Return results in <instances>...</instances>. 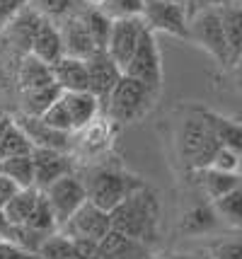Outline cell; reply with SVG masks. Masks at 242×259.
<instances>
[{"mask_svg":"<svg viewBox=\"0 0 242 259\" xmlns=\"http://www.w3.org/2000/svg\"><path fill=\"white\" fill-rule=\"evenodd\" d=\"M158 199L148 192V187H140L133 194H128L124 201L114 206L109 211L112 218V228L124 233V235L133 237V240H150L158 230Z\"/></svg>","mask_w":242,"mask_h":259,"instance_id":"6da1fadb","label":"cell"},{"mask_svg":"<svg viewBox=\"0 0 242 259\" xmlns=\"http://www.w3.org/2000/svg\"><path fill=\"white\" fill-rule=\"evenodd\" d=\"M177 146H179V158L186 167L204 169L211 165V158L218 150L220 143L216 141L201 107L191 109L182 119L179 134H177Z\"/></svg>","mask_w":242,"mask_h":259,"instance_id":"7a4b0ae2","label":"cell"},{"mask_svg":"<svg viewBox=\"0 0 242 259\" xmlns=\"http://www.w3.org/2000/svg\"><path fill=\"white\" fill-rule=\"evenodd\" d=\"M140 187H146V184L138 177L126 175L121 169L104 167L90 175V180L85 184V192H87V201L90 203L100 206L104 211H112L114 206H119L126 199L128 194H133Z\"/></svg>","mask_w":242,"mask_h":259,"instance_id":"3957f363","label":"cell"},{"mask_svg":"<svg viewBox=\"0 0 242 259\" xmlns=\"http://www.w3.org/2000/svg\"><path fill=\"white\" fill-rule=\"evenodd\" d=\"M155 97V92L148 90L140 80L124 75L114 85V90L107 97V109H109V119L116 124H131L133 119H138L146 114L150 102Z\"/></svg>","mask_w":242,"mask_h":259,"instance_id":"277c9868","label":"cell"},{"mask_svg":"<svg viewBox=\"0 0 242 259\" xmlns=\"http://www.w3.org/2000/svg\"><path fill=\"white\" fill-rule=\"evenodd\" d=\"M124 75L140 80L155 95L160 92V85H162L160 49H158V41H155V32H150L148 27L140 32L138 46H136L133 56L128 58V63L124 66Z\"/></svg>","mask_w":242,"mask_h":259,"instance_id":"5b68a950","label":"cell"},{"mask_svg":"<svg viewBox=\"0 0 242 259\" xmlns=\"http://www.w3.org/2000/svg\"><path fill=\"white\" fill-rule=\"evenodd\" d=\"M189 39L201 46L206 54H211L218 63H228V44H225V29H223L220 10L208 8V10L199 12L189 22Z\"/></svg>","mask_w":242,"mask_h":259,"instance_id":"8992f818","label":"cell"},{"mask_svg":"<svg viewBox=\"0 0 242 259\" xmlns=\"http://www.w3.org/2000/svg\"><path fill=\"white\" fill-rule=\"evenodd\" d=\"M143 22L150 32H165L179 39H189V17L184 5L167 0H146Z\"/></svg>","mask_w":242,"mask_h":259,"instance_id":"52a82bcc","label":"cell"},{"mask_svg":"<svg viewBox=\"0 0 242 259\" xmlns=\"http://www.w3.org/2000/svg\"><path fill=\"white\" fill-rule=\"evenodd\" d=\"M41 192L46 194L49 203L54 206V213H56V221L61 228H63V223L80 208L82 203L87 201L85 184L80 180H75L73 175L58 177L56 182H51L46 189H41Z\"/></svg>","mask_w":242,"mask_h":259,"instance_id":"ba28073f","label":"cell"},{"mask_svg":"<svg viewBox=\"0 0 242 259\" xmlns=\"http://www.w3.org/2000/svg\"><path fill=\"white\" fill-rule=\"evenodd\" d=\"M109 230H112L109 211H104V208H100V206H94L90 201L82 203L80 208L63 223V233L68 237H85V240H94V242H100Z\"/></svg>","mask_w":242,"mask_h":259,"instance_id":"9c48e42d","label":"cell"},{"mask_svg":"<svg viewBox=\"0 0 242 259\" xmlns=\"http://www.w3.org/2000/svg\"><path fill=\"white\" fill-rule=\"evenodd\" d=\"M143 29H146L143 17H128V20H114L112 22V34H109V41H107L104 51L114 58V63L121 68V73H124V66L128 63V58L133 56Z\"/></svg>","mask_w":242,"mask_h":259,"instance_id":"30bf717a","label":"cell"},{"mask_svg":"<svg viewBox=\"0 0 242 259\" xmlns=\"http://www.w3.org/2000/svg\"><path fill=\"white\" fill-rule=\"evenodd\" d=\"M85 63H87V90L92 92L97 100L107 102L109 92L114 90V85L121 78V68L116 66L114 58L104 49H97Z\"/></svg>","mask_w":242,"mask_h":259,"instance_id":"8fae6325","label":"cell"},{"mask_svg":"<svg viewBox=\"0 0 242 259\" xmlns=\"http://www.w3.org/2000/svg\"><path fill=\"white\" fill-rule=\"evenodd\" d=\"M32 162H34V187L46 189L51 182H56L63 175H70L73 162L63 150H51V148H34L32 150Z\"/></svg>","mask_w":242,"mask_h":259,"instance_id":"7c38bea8","label":"cell"},{"mask_svg":"<svg viewBox=\"0 0 242 259\" xmlns=\"http://www.w3.org/2000/svg\"><path fill=\"white\" fill-rule=\"evenodd\" d=\"M27 138L32 141L34 148H51V150H63L70 146V134L68 131H58L54 126H49L46 121H41V116H29L24 114L22 119L17 121Z\"/></svg>","mask_w":242,"mask_h":259,"instance_id":"4fadbf2b","label":"cell"},{"mask_svg":"<svg viewBox=\"0 0 242 259\" xmlns=\"http://www.w3.org/2000/svg\"><path fill=\"white\" fill-rule=\"evenodd\" d=\"M61 41H63V56H73V58H87L97 51L92 36L87 32V27L82 22V17H73L63 24V32H61Z\"/></svg>","mask_w":242,"mask_h":259,"instance_id":"5bb4252c","label":"cell"},{"mask_svg":"<svg viewBox=\"0 0 242 259\" xmlns=\"http://www.w3.org/2000/svg\"><path fill=\"white\" fill-rule=\"evenodd\" d=\"M54 80L63 92L87 90V63L82 58L61 56L56 63H51Z\"/></svg>","mask_w":242,"mask_h":259,"instance_id":"9a60e30c","label":"cell"},{"mask_svg":"<svg viewBox=\"0 0 242 259\" xmlns=\"http://www.w3.org/2000/svg\"><path fill=\"white\" fill-rule=\"evenodd\" d=\"M29 54L36 56L44 63H56L58 58L63 56V41H61V32H58L51 20H41L39 29H36L32 46H29Z\"/></svg>","mask_w":242,"mask_h":259,"instance_id":"2e32d148","label":"cell"},{"mask_svg":"<svg viewBox=\"0 0 242 259\" xmlns=\"http://www.w3.org/2000/svg\"><path fill=\"white\" fill-rule=\"evenodd\" d=\"M63 100L68 107L70 121H73V131H78L87 121H92L100 109V100L94 97L90 90H78V92H63Z\"/></svg>","mask_w":242,"mask_h":259,"instance_id":"e0dca14e","label":"cell"},{"mask_svg":"<svg viewBox=\"0 0 242 259\" xmlns=\"http://www.w3.org/2000/svg\"><path fill=\"white\" fill-rule=\"evenodd\" d=\"M80 131V146L85 153H102L104 148L112 143V136H114V126H112V119L107 116H94L92 121L78 128Z\"/></svg>","mask_w":242,"mask_h":259,"instance_id":"ac0fdd59","label":"cell"},{"mask_svg":"<svg viewBox=\"0 0 242 259\" xmlns=\"http://www.w3.org/2000/svg\"><path fill=\"white\" fill-rule=\"evenodd\" d=\"M204 116H206L208 126H211V131H213L220 146L230 148L235 153H242V124L232 121V119H225V116H220L216 112H208V109H204Z\"/></svg>","mask_w":242,"mask_h":259,"instance_id":"d6986e66","label":"cell"},{"mask_svg":"<svg viewBox=\"0 0 242 259\" xmlns=\"http://www.w3.org/2000/svg\"><path fill=\"white\" fill-rule=\"evenodd\" d=\"M54 80V70H51V63H44L36 56H29L22 61V68H20V90H36V88H46Z\"/></svg>","mask_w":242,"mask_h":259,"instance_id":"ffe728a7","label":"cell"},{"mask_svg":"<svg viewBox=\"0 0 242 259\" xmlns=\"http://www.w3.org/2000/svg\"><path fill=\"white\" fill-rule=\"evenodd\" d=\"M41 15L34 10V8H24L20 15H15L10 22V36L12 41L24 49V51H29V46H32V39H34L36 29H39V24H41Z\"/></svg>","mask_w":242,"mask_h":259,"instance_id":"44dd1931","label":"cell"},{"mask_svg":"<svg viewBox=\"0 0 242 259\" xmlns=\"http://www.w3.org/2000/svg\"><path fill=\"white\" fill-rule=\"evenodd\" d=\"M140 252V242L124 235L119 230H109L100 240V259H131V254Z\"/></svg>","mask_w":242,"mask_h":259,"instance_id":"7402d4cb","label":"cell"},{"mask_svg":"<svg viewBox=\"0 0 242 259\" xmlns=\"http://www.w3.org/2000/svg\"><path fill=\"white\" fill-rule=\"evenodd\" d=\"M225 44H228V63H237L242 56V8H225L220 10Z\"/></svg>","mask_w":242,"mask_h":259,"instance_id":"603a6c76","label":"cell"},{"mask_svg":"<svg viewBox=\"0 0 242 259\" xmlns=\"http://www.w3.org/2000/svg\"><path fill=\"white\" fill-rule=\"evenodd\" d=\"M36 196H39V189H36V187H24V189H20L10 201L3 206L5 221H8L10 226H24L29 213H32V208H34Z\"/></svg>","mask_w":242,"mask_h":259,"instance_id":"cb8c5ba5","label":"cell"},{"mask_svg":"<svg viewBox=\"0 0 242 259\" xmlns=\"http://www.w3.org/2000/svg\"><path fill=\"white\" fill-rule=\"evenodd\" d=\"M32 150H34L32 141L20 128V124L10 119V124L5 126L3 134H0V160L15 158V155H29Z\"/></svg>","mask_w":242,"mask_h":259,"instance_id":"d4e9b609","label":"cell"},{"mask_svg":"<svg viewBox=\"0 0 242 259\" xmlns=\"http://www.w3.org/2000/svg\"><path fill=\"white\" fill-rule=\"evenodd\" d=\"M0 175L12 180L20 189L34 187V162H32V153H29V155H15V158L0 160Z\"/></svg>","mask_w":242,"mask_h":259,"instance_id":"484cf974","label":"cell"},{"mask_svg":"<svg viewBox=\"0 0 242 259\" xmlns=\"http://www.w3.org/2000/svg\"><path fill=\"white\" fill-rule=\"evenodd\" d=\"M24 226L29 228V230H34L39 235H51L54 230L58 228V221H56V213H54V206L49 203L46 194L39 189V196H36V203L34 208H32V213L27 218V223Z\"/></svg>","mask_w":242,"mask_h":259,"instance_id":"4316f807","label":"cell"},{"mask_svg":"<svg viewBox=\"0 0 242 259\" xmlns=\"http://www.w3.org/2000/svg\"><path fill=\"white\" fill-rule=\"evenodd\" d=\"M63 95V90L58 88L56 82H51L46 88H36V90H27L22 92V102H24V114L29 116H41L49 107L54 104Z\"/></svg>","mask_w":242,"mask_h":259,"instance_id":"83f0119b","label":"cell"},{"mask_svg":"<svg viewBox=\"0 0 242 259\" xmlns=\"http://www.w3.org/2000/svg\"><path fill=\"white\" fill-rule=\"evenodd\" d=\"M213 211L228 226H242V187H235L228 194L213 199Z\"/></svg>","mask_w":242,"mask_h":259,"instance_id":"f1b7e54d","label":"cell"},{"mask_svg":"<svg viewBox=\"0 0 242 259\" xmlns=\"http://www.w3.org/2000/svg\"><path fill=\"white\" fill-rule=\"evenodd\" d=\"M87 32L92 36V41L97 49H107V41H109V34H112V20L104 15L97 5L94 8H87V10L80 15Z\"/></svg>","mask_w":242,"mask_h":259,"instance_id":"f546056e","label":"cell"},{"mask_svg":"<svg viewBox=\"0 0 242 259\" xmlns=\"http://www.w3.org/2000/svg\"><path fill=\"white\" fill-rule=\"evenodd\" d=\"M204 175V187L211 199H218L223 194H228L230 189L240 187V177L237 172H220V169H213V167H204L199 169Z\"/></svg>","mask_w":242,"mask_h":259,"instance_id":"4dcf8cb0","label":"cell"},{"mask_svg":"<svg viewBox=\"0 0 242 259\" xmlns=\"http://www.w3.org/2000/svg\"><path fill=\"white\" fill-rule=\"evenodd\" d=\"M36 259H75V247H73V237L66 233L61 235H46L41 240V245L36 249Z\"/></svg>","mask_w":242,"mask_h":259,"instance_id":"1f68e13d","label":"cell"},{"mask_svg":"<svg viewBox=\"0 0 242 259\" xmlns=\"http://www.w3.org/2000/svg\"><path fill=\"white\" fill-rule=\"evenodd\" d=\"M218 223V215L213 208L208 206H196L191 211H186L184 218H182V230L186 235H201V233H208L213 230Z\"/></svg>","mask_w":242,"mask_h":259,"instance_id":"d6a6232c","label":"cell"},{"mask_svg":"<svg viewBox=\"0 0 242 259\" xmlns=\"http://www.w3.org/2000/svg\"><path fill=\"white\" fill-rule=\"evenodd\" d=\"M146 0H104L97 8L114 22V20H128V17H143Z\"/></svg>","mask_w":242,"mask_h":259,"instance_id":"836d02e7","label":"cell"},{"mask_svg":"<svg viewBox=\"0 0 242 259\" xmlns=\"http://www.w3.org/2000/svg\"><path fill=\"white\" fill-rule=\"evenodd\" d=\"M41 121H46L49 126H54L58 131H68V134L73 131V121H70V114H68V107H66L63 95L49 107L46 112L41 114Z\"/></svg>","mask_w":242,"mask_h":259,"instance_id":"e575fe53","label":"cell"},{"mask_svg":"<svg viewBox=\"0 0 242 259\" xmlns=\"http://www.w3.org/2000/svg\"><path fill=\"white\" fill-rule=\"evenodd\" d=\"M27 3H29L41 17H46V20L63 17V15H68V10L73 8V0H27Z\"/></svg>","mask_w":242,"mask_h":259,"instance_id":"d590c367","label":"cell"},{"mask_svg":"<svg viewBox=\"0 0 242 259\" xmlns=\"http://www.w3.org/2000/svg\"><path fill=\"white\" fill-rule=\"evenodd\" d=\"M208 167L220 169V172H237L240 169V153H235V150H230L225 146H218V150L213 153Z\"/></svg>","mask_w":242,"mask_h":259,"instance_id":"8d00e7d4","label":"cell"},{"mask_svg":"<svg viewBox=\"0 0 242 259\" xmlns=\"http://www.w3.org/2000/svg\"><path fill=\"white\" fill-rule=\"evenodd\" d=\"M36 254L12 237H0V259H34Z\"/></svg>","mask_w":242,"mask_h":259,"instance_id":"74e56055","label":"cell"},{"mask_svg":"<svg viewBox=\"0 0 242 259\" xmlns=\"http://www.w3.org/2000/svg\"><path fill=\"white\" fill-rule=\"evenodd\" d=\"M211 259H242V242L240 240H225L211 249Z\"/></svg>","mask_w":242,"mask_h":259,"instance_id":"f35d334b","label":"cell"},{"mask_svg":"<svg viewBox=\"0 0 242 259\" xmlns=\"http://www.w3.org/2000/svg\"><path fill=\"white\" fill-rule=\"evenodd\" d=\"M27 0H0V24H8L20 12L27 8Z\"/></svg>","mask_w":242,"mask_h":259,"instance_id":"ab89813d","label":"cell"},{"mask_svg":"<svg viewBox=\"0 0 242 259\" xmlns=\"http://www.w3.org/2000/svg\"><path fill=\"white\" fill-rule=\"evenodd\" d=\"M17 192H20V187H17L12 180H8V177H3V175H0V208L10 201Z\"/></svg>","mask_w":242,"mask_h":259,"instance_id":"60d3db41","label":"cell"},{"mask_svg":"<svg viewBox=\"0 0 242 259\" xmlns=\"http://www.w3.org/2000/svg\"><path fill=\"white\" fill-rule=\"evenodd\" d=\"M10 223L5 221V213H3V208H0V237H8L10 235Z\"/></svg>","mask_w":242,"mask_h":259,"instance_id":"b9f144b4","label":"cell"},{"mask_svg":"<svg viewBox=\"0 0 242 259\" xmlns=\"http://www.w3.org/2000/svg\"><path fill=\"white\" fill-rule=\"evenodd\" d=\"M3 85H5V73H3V68H0V90H3Z\"/></svg>","mask_w":242,"mask_h":259,"instance_id":"7bdbcfd3","label":"cell"},{"mask_svg":"<svg viewBox=\"0 0 242 259\" xmlns=\"http://www.w3.org/2000/svg\"><path fill=\"white\" fill-rule=\"evenodd\" d=\"M167 3H177V5H184L186 8V3H189V0H167Z\"/></svg>","mask_w":242,"mask_h":259,"instance_id":"ee69618b","label":"cell"},{"mask_svg":"<svg viewBox=\"0 0 242 259\" xmlns=\"http://www.w3.org/2000/svg\"><path fill=\"white\" fill-rule=\"evenodd\" d=\"M85 3H90V5H100V3H104V0H85Z\"/></svg>","mask_w":242,"mask_h":259,"instance_id":"f6af8a7d","label":"cell"},{"mask_svg":"<svg viewBox=\"0 0 242 259\" xmlns=\"http://www.w3.org/2000/svg\"><path fill=\"white\" fill-rule=\"evenodd\" d=\"M240 169H242V153H240Z\"/></svg>","mask_w":242,"mask_h":259,"instance_id":"bcb514c9","label":"cell"},{"mask_svg":"<svg viewBox=\"0 0 242 259\" xmlns=\"http://www.w3.org/2000/svg\"><path fill=\"white\" fill-rule=\"evenodd\" d=\"M155 259H165V257H155Z\"/></svg>","mask_w":242,"mask_h":259,"instance_id":"7dc6e473","label":"cell"},{"mask_svg":"<svg viewBox=\"0 0 242 259\" xmlns=\"http://www.w3.org/2000/svg\"><path fill=\"white\" fill-rule=\"evenodd\" d=\"M34 259H36V257H34Z\"/></svg>","mask_w":242,"mask_h":259,"instance_id":"c3c4849f","label":"cell"},{"mask_svg":"<svg viewBox=\"0 0 242 259\" xmlns=\"http://www.w3.org/2000/svg\"><path fill=\"white\" fill-rule=\"evenodd\" d=\"M240 80H242V78H240Z\"/></svg>","mask_w":242,"mask_h":259,"instance_id":"681fc988","label":"cell"}]
</instances>
